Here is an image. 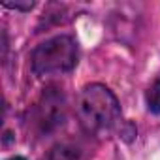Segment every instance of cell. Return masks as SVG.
Wrapping results in <instances>:
<instances>
[{
	"mask_svg": "<svg viewBox=\"0 0 160 160\" xmlns=\"http://www.w3.org/2000/svg\"><path fill=\"white\" fill-rule=\"evenodd\" d=\"M66 96L57 87L43 89L42 96L32 108V126L40 136H49L58 130L66 121Z\"/></svg>",
	"mask_w": 160,
	"mask_h": 160,
	"instance_id": "obj_3",
	"label": "cell"
},
{
	"mask_svg": "<svg viewBox=\"0 0 160 160\" xmlns=\"http://www.w3.org/2000/svg\"><path fill=\"white\" fill-rule=\"evenodd\" d=\"M8 160H27L25 156H12V158H8Z\"/></svg>",
	"mask_w": 160,
	"mask_h": 160,
	"instance_id": "obj_7",
	"label": "cell"
},
{
	"mask_svg": "<svg viewBox=\"0 0 160 160\" xmlns=\"http://www.w3.org/2000/svg\"><path fill=\"white\" fill-rule=\"evenodd\" d=\"M77 58V42L70 34H58L34 47L30 55V68L38 77L62 75L75 68Z\"/></svg>",
	"mask_w": 160,
	"mask_h": 160,
	"instance_id": "obj_2",
	"label": "cell"
},
{
	"mask_svg": "<svg viewBox=\"0 0 160 160\" xmlns=\"http://www.w3.org/2000/svg\"><path fill=\"white\" fill-rule=\"evenodd\" d=\"M6 8H12V10H19V12H30L32 8H34V2H30V4H4Z\"/></svg>",
	"mask_w": 160,
	"mask_h": 160,
	"instance_id": "obj_6",
	"label": "cell"
},
{
	"mask_svg": "<svg viewBox=\"0 0 160 160\" xmlns=\"http://www.w3.org/2000/svg\"><path fill=\"white\" fill-rule=\"evenodd\" d=\"M42 160H85L83 152L73 143H57L53 145Z\"/></svg>",
	"mask_w": 160,
	"mask_h": 160,
	"instance_id": "obj_4",
	"label": "cell"
},
{
	"mask_svg": "<svg viewBox=\"0 0 160 160\" xmlns=\"http://www.w3.org/2000/svg\"><path fill=\"white\" fill-rule=\"evenodd\" d=\"M77 119L91 136H106L122 121V109L117 94L104 83H89L77 98Z\"/></svg>",
	"mask_w": 160,
	"mask_h": 160,
	"instance_id": "obj_1",
	"label": "cell"
},
{
	"mask_svg": "<svg viewBox=\"0 0 160 160\" xmlns=\"http://www.w3.org/2000/svg\"><path fill=\"white\" fill-rule=\"evenodd\" d=\"M145 104H147V109L151 113L160 115V73L145 92Z\"/></svg>",
	"mask_w": 160,
	"mask_h": 160,
	"instance_id": "obj_5",
	"label": "cell"
}]
</instances>
